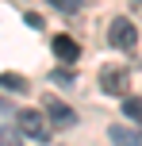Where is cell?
Here are the masks:
<instances>
[{"label": "cell", "instance_id": "6da1fadb", "mask_svg": "<svg viewBox=\"0 0 142 146\" xmlns=\"http://www.w3.org/2000/svg\"><path fill=\"white\" fill-rule=\"evenodd\" d=\"M100 88L108 96H127L131 88V69L127 66H104L100 69Z\"/></svg>", "mask_w": 142, "mask_h": 146}, {"label": "cell", "instance_id": "7a4b0ae2", "mask_svg": "<svg viewBox=\"0 0 142 146\" xmlns=\"http://www.w3.org/2000/svg\"><path fill=\"white\" fill-rule=\"evenodd\" d=\"M15 127H19V135H27V139H38V142H50V131H46V119L38 115L35 108H23L19 115H15Z\"/></svg>", "mask_w": 142, "mask_h": 146}, {"label": "cell", "instance_id": "3957f363", "mask_svg": "<svg viewBox=\"0 0 142 146\" xmlns=\"http://www.w3.org/2000/svg\"><path fill=\"white\" fill-rule=\"evenodd\" d=\"M108 38H112L115 50H135L138 31H135V23H131L127 15H119V19H112V27H108Z\"/></svg>", "mask_w": 142, "mask_h": 146}, {"label": "cell", "instance_id": "277c9868", "mask_svg": "<svg viewBox=\"0 0 142 146\" xmlns=\"http://www.w3.org/2000/svg\"><path fill=\"white\" fill-rule=\"evenodd\" d=\"M46 115H50V123H54V127H73V123H77V115L58 100V96H50V100H46Z\"/></svg>", "mask_w": 142, "mask_h": 146}, {"label": "cell", "instance_id": "5b68a950", "mask_svg": "<svg viewBox=\"0 0 142 146\" xmlns=\"http://www.w3.org/2000/svg\"><path fill=\"white\" fill-rule=\"evenodd\" d=\"M108 139L115 146H142V127H108Z\"/></svg>", "mask_w": 142, "mask_h": 146}, {"label": "cell", "instance_id": "8992f818", "mask_svg": "<svg viewBox=\"0 0 142 146\" xmlns=\"http://www.w3.org/2000/svg\"><path fill=\"white\" fill-rule=\"evenodd\" d=\"M54 54H58L61 62H77V54H81V46H77V38H69V35H54Z\"/></svg>", "mask_w": 142, "mask_h": 146}, {"label": "cell", "instance_id": "52a82bcc", "mask_svg": "<svg viewBox=\"0 0 142 146\" xmlns=\"http://www.w3.org/2000/svg\"><path fill=\"white\" fill-rule=\"evenodd\" d=\"M123 115L142 127V96H123Z\"/></svg>", "mask_w": 142, "mask_h": 146}, {"label": "cell", "instance_id": "ba28073f", "mask_svg": "<svg viewBox=\"0 0 142 146\" xmlns=\"http://www.w3.org/2000/svg\"><path fill=\"white\" fill-rule=\"evenodd\" d=\"M0 88H12V92H27V81L19 73H0Z\"/></svg>", "mask_w": 142, "mask_h": 146}, {"label": "cell", "instance_id": "9c48e42d", "mask_svg": "<svg viewBox=\"0 0 142 146\" xmlns=\"http://www.w3.org/2000/svg\"><path fill=\"white\" fill-rule=\"evenodd\" d=\"M0 146H23L19 127H0Z\"/></svg>", "mask_w": 142, "mask_h": 146}, {"label": "cell", "instance_id": "30bf717a", "mask_svg": "<svg viewBox=\"0 0 142 146\" xmlns=\"http://www.w3.org/2000/svg\"><path fill=\"white\" fill-rule=\"evenodd\" d=\"M46 4H54L58 12H77V0H46Z\"/></svg>", "mask_w": 142, "mask_h": 146}]
</instances>
